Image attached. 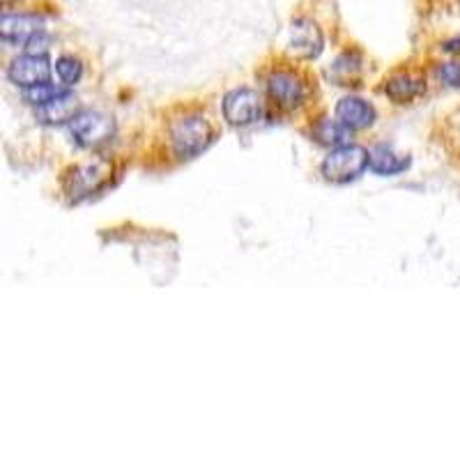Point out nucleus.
<instances>
[{"mask_svg": "<svg viewBox=\"0 0 460 460\" xmlns=\"http://www.w3.org/2000/svg\"><path fill=\"white\" fill-rule=\"evenodd\" d=\"M361 76H364V56L357 49H345L327 69L330 84L339 85V88H355L361 84Z\"/></svg>", "mask_w": 460, "mask_h": 460, "instance_id": "nucleus-13", "label": "nucleus"}, {"mask_svg": "<svg viewBox=\"0 0 460 460\" xmlns=\"http://www.w3.org/2000/svg\"><path fill=\"white\" fill-rule=\"evenodd\" d=\"M53 69H56V76L58 81L63 85H67V88H74V85L79 84L81 79H84V60L76 56H72V53H65V56H60L53 63Z\"/></svg>", "mask_w": 460, "mask_h": 460, "instance_id": "nucleus-17", "label": "nucleus"}, {"mask_svg": "<svg viewBox=\"0 0 460 460\" xmlns=\"http://www.w3.org/2000/svg\"><path fill=\"white\" fill-rule=\"evenodd\" d=\"M435 79L447 88H460V60L439 63L435 67Z\"/></svg>", "mask_w": 460, "mask_h": 460, "instance_id": "nucleus-18", "label": "nucleus"}, {"mask_svg": "<svg viewBox=\"0 0 460 460\" xmlns=\"http://www.w3.org/2000/svg\"><path fill=\"white\" fill-rule=\"evenodd\" d=\"M352 134L345 125H341L336 118H320L311 125V141H315L318 146L327 147V150H334V147L350 146Z\"/></svg>", "mask_w": 460, "mask_h": 460, "instance_id": "nucleus-15", "label": "nucleus"}, {"mask_svg": "<svg viewBox=\"0 0 460 460\" xmlns=\"http://www.w3.org/2000/svg\"><path fill=\"white\" fill-rule=\"evenodd\" d=\"M412 166V159L410 155H402L394 146L387 143H376V146L368 147V171L377 178H396L402 175Z\"/></svg>", "mask_w": 460, "mask_h": 460, "instance_id": "nucleus-11", "label": "nucleus"}, {"mask_svg": "<svg viewBox=\"0 0 460 460\" xmlns=\"http://www.w3.org/2000/svg\"><path fill=\"white\" fill-rule=\"evenodd\" d=\"M382 93L387 94L394 104H412L426 94V79L410 72V69H401V72H394L389 79H385Z\"/></svg>", "mask_w": 460, "mask_h": 460, "instance_id": "nucleus-12", "label": "nucleus"}, {"mask_svg": "<svg viewBox=\"0 0 460 460\" xmlns=\"http://www.w3.org/2000/svg\"><path fill=\"white\" fill-rule=\"evenodd\" d=\"M69 138L76 147L100 152L109 147L118 137V125L113 115L97 109H81L67 125Z\"/></svg>", "mask_w": 460, "mask_h": 460, "instance_id": "nucleus-3", "label": "nucleus"}, {"mask_svg": "<svg viewBox=\"0 0 460 460\" xmlns=\"http://www.w3.org/2000/svg\"><path fill=\"white\" fill-rule=\"evenodd\" d=\"M442 51L451 53V56H458V53H460V37H454V40H449V42L442 44Z\"/></svg>", "mask_w": 460, "mask_h": 460, "instance_id": "nucleus-19", "label": "nucleus"}, {"mask_svg": "<svg viewBox=\"0 0 460 460\" xmlns=\"http://www.w3.org/2000/svg\"><path fill=\"white\" fill-rule=\"evenodd\" d=\"M168 138H171V150L175 159L189 162V159L200 157L217 141V129L208 115L189 111V113L180 115L178 120H172Z\"/></svg>", "mask_w": 460, "mask_h": 460, "instance_id": "nucleus-1", "label": "nucleus"}, {"mask_svg": "<svg viewBox=\"0 0 460 460\" xmlns=\"http://www.w3.org/2000/svg\"><path fill=\"white\" fill-rule=\"evenodd\" d=\"M81 111L79 100L74 97V93L63 94V97H58L56 102L47 106H40L35 109V118L40 125L47 127H60V125H69L72 118Z\"/></svg>", "mask_w": 460, "mask_h": 460, "instance_id": "nucleus-14", "label": "nucleus"}, {"mask_svg": "<svg viewBox=\"0 0 460 460\" xmlns=\"http://www.w3.org/2000/svg\"><path fill=\"white\" fill-rule=\"evenodd\" d=\"M221 113H224V120L230 127L244 129V127L256 125V122H261L265 118V100L253 88H244V85L242 88H233L224 94Z\"/></svg>", "mask_w": 460, "mask_h": 460, "instance_id": "nucleus-6", "label": "nucleus"}, {"mask_svg": "<svg viewBox=\"0 0 460 460\" xmlns=\"http://www.w3.org/2000/svg\"><path fill=\"white\" fill-rule=\"evenodd\" d=\"M288 51H290L295 60H302V63L318 60L324 51L323 28L314 19H309V16L293 19L290 31H288Z\"/></svg>", "mask_w": 460, "mask_h": 460, "instance_id": "nucleus-7", "label": "nucleus"}, {"mask_svg": "<svg viewBox=\"0 0 460 460\" xmlns=\"http://www.w3.org/2000/svg\"><path fill=\"white\" fill-rule=\"evenodd\" d=\"M368 171V150L361 146H343L327 152L320 164V175L332 184H350Z\"/></svg>", "mask_w": 460, "mask_h": 460, "instance_id": "nucleus-5", "label": "nucleus"}, {"mask_svg": "<svg viewBox=\"0 0 460 460\" xmlns=\"http://www.w3.org/2000/svg\"><path fill=\"white\" fill-rule=\"evenodd\" d=\"M53 63L44 53H28L23 51L22 56H16L7 65V81L16 85L19 90L35 88V85L49 84L53 76Z\"/></svg>", "mask_w": 460, "mask_h": 460, "instance_id": "nucleus-8", "label": "nucleus"}, {"mask_svg": "<svg viewBox=\"0 0 460 460\" xmlns=\"http://www.w3.org/2000/svg\"><path fill=\"white\" fill-rule=\"evenodd\" d=\"M67 93H72V88H67V85L63 84H53V81H49V84H42V85H35V88L22 90L23 100H26V104H31L32 109L51 104V102H56L58 97H63V94Z\"/></svg>", "mask_w": 460, "mask_h": 460, "instance_id": "nucleus-16", "label": "nucleus"}, {"mask_svg": "<svg viewBox=\"0 0 460 460\" xmlns=\"http://www.w3.org/2000/svg\"><path fill=\"white\" fill-rule=\"evenodd\" d=\"M115 175V164L106 157L90 159L69 168L63 178V194L69 203H84L102 194Z\"/></svg>", "mask_w": 460, "mask_h": 460, "instance_id": "nucleus-2", "label": "nucleus"}, {"mask_svg": "<svg viewBox=\"0 0 460 460\" xmlns=\"http://www.w3.org/2000/svg\"><path fill=\"white\" fill-rule=\"evenodd\" d=\"M42 32H47V19L40 12H5L0 19V40L7 47L23 49Z\"/></svg>", "mask_w": 460, "mask_h": 460, "instance_id": "nucleus-9", "label": "nucleus"}, {"mask_svg": "<svg viewBox=\"0 0 460 460\" xmlns=\"http://www.w3.org/2000/svg\"><path fill=\"white\" fill-rule=\"evenodd\" d=\"M334 118L350 131H364L376 125L377 109L359 94H345L336 102Z\"/></svg>", "mask_w": 460, "mask_h": 460, "instance_id": "nucleus-10", "label": "nucleus"}, {"mask_svg": "<svg viewBox=\"0 0 460 460\" xmlns=\"http://www.w3.org/2000/svg\"><path fill=\"white\" fill-rule=\"evenodd\" d=\"M265 94L279 111L293 113L309 102V84L295 69L277 67L265 76Z\"/></svg>", "mask_w": 460, "mask_h": 460, "instance_id": "nucleus-4", "label": "nucleus"}, {"mask_svg": "<svg viewBox=\"0 0 460 460\" xmlns=\"http://www.w3.org/2000/svg\"><path fill=\"white\" fill-rule=\"evenodd\" d=\"M5 3H19V0H5Z\"/></svg>", "mask_w": 460, "mask_h": 460, "instance_id": "nucleus-20", "label": "nucleus"}]
</instances>
